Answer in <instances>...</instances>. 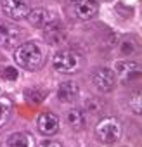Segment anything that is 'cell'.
<instances>
[{
    "label": "cell",
    "mask_w": 142,
    "mask_h": 147,
    "mask_svg": "<svg viewBox=\"0 0 142 147\" xmlns=\"http://www.w3.org/2000/svg\"><path fill=\"white\" fill-rule=\"evenodd\" d=\"M14 59L21 67H24L28 71H37L43 64V54H42L40 47L37 43H31V42H26V43L19 45L16 49Z\"/></svg>",
    "instance_id": "6da1fadb"
},
{
    "label": "cell",
    "mask_w": 142,
    "mask_h": 147,
    "mask_svg": "<svg viewBox=\"0 0 142 147\" xmlns=\"http://www.w3.org/2000/svg\"><path fill=\"white\" fill-rule=\"evenodd\" d=\"M95 135L101 142L113 144L121 137V123L113 116L102 118L95 126Z\"/></svg>",
    "instance_id": "7a4b0ae2"
},
{
    "label": "cell",
    "mask_w": 142,
    "mask_h": 147,
    "mask_svg": "<svg viewBox=\"0 0 142 147\" xmlns=\"http://www.w3.org/2000/svg\"><path fill=\"white\" fill-rule=\"evenodd\" d=\"M52 62L59 73H75L82 66V57L73 50H61L54 55Z\"/></svg>",
    "instance_id": "3957f363"
},
{
    "label": "cell",
    "mask_w": 142,
    "mask_h": 147,
    "mask_svg": "<svg viewBox=\"0 0 142 147\" xmlns=\"http://www.w3.org/2000/svg\"><path fill=\"white\" fill-rule=\"evenodd\" d=\"M92 83H94V88L97 92H101V94L111 92L114 88V85H116V75H114L113 69L101 67L92 75Z\"/></svg>",
    "instance_id": "277c9868"
},
{
    "label": "cell",
    "mask_w": 142,
    "mask_h": 147,
    "mask_svg": "<svg viewBox=\"0 0 142 147\" xmlns=\"http://www.w3.org/2000/svg\"><path fill=\"white\" fill-rule=\"evenodd\" d=\"M2 11L5 12L7 18L19 21V19H24L31 9L28 0H2Z\"/></svg>",
    "instance_id": "5b68a950"
},
{
    "label": "cell",
    "mask_w": 142,
    "mask_h": 147,
    "mask_svg": "<svg viewBox=\"0 0 142 147\" xmlns=\"http://www.w3.org/2000/svg\"><path fill=\"white\" fill-rule=\"evenodd\" d=\"M19 40H21V31L18 26L5 23V21H0V47L12 49L19 45Z\"/></svg>",
    "instance_id": "8992f818"
},
{
    "label": "cell",
    "mask_w": 142,
    "mask_h": 147,
    "mask_svg": "<svg viewBox=\"0 0 142 147\" xmlns=\"http://www.w3.org/2000/svg\"><path fill=\"white\" fill-rule=\"evenodd\" d=\"M26 18H28V21H30L33 26H37V28H50V26L54 24V21H55L54 14H52L49 9H42V7L30 11Z\"/></svg>",
    "instance_id": "52a82bcc"
},
{
    "label": "cell",
    "mask_w": 142,
    "mask_h": 147,
    "mask_svg": "<svg viewBox=\"0 0 142 147\" xmlns=\"http://www.w3.org/2000/svg\"><path fill=\"white\" fill-rule=\"evenodd\" d=\"M37 128L43 135H54L59 130V118L52 113H43L37 119Z\"/></svg>",
    "instance_id": "ba28073f"
},
{
    "label": "cell",
    "mask_w": 142,
    "mask_h": 147,
    "mask_svg": "<svg viewBox=\"0 0 142 147\" xmlns=\"http://www.w3.org/2000/svg\"><path fill=\"white\" fill-rule=\"evenodd\" d=\"M114 75H118L120 80H123V82H132L133 78H139L140 66L137 62H132V61L116 62V73H114Z\"/></svg>",
    "instance_id": "9c48e42d"
},
{
    "label": "cell",
    "mask_w": 142,
    "mask_h": 147,
    "mask_svg": "<svg viewBox=\"0 0 142 147\" xmlns=\"http://www.w3.org/2000/svg\"><path fill=\"white\" fill-rule=\"evenodd\" d=\"M97 9H99V5H97L95 0H80V2L75 4L73 12L78 19L85 21V19H92L97 14Z\"/></svg>",
    "instance_id": "30bf717a"
},
{
    "label": "cell",
    "mask_w": 142,
    "mask_h": 147,
    "mask_svg": "<svg viewBox=\"0 0 142 147\" xmlns=\"http://www.w3.org/2000/svg\"><path fill=\"white\" fill-rule=\"evenodd\" d=\"M78 94H80V88L73 82H64L57 88V97L62 102H75L78 99Z\"/></svg>",
    "instance_id": "8fae6325"
},
{
    "label": "cell",
    "mask_w": 142,
    "mask_h": 147,
    "mask_svg": "<svg viewBox=\"0 0 142 147\" xmlns=\"http://www.w3.org/2000/svg\"><path fill=\"white\" fill-rule=\"evenodd\" d=\"M9 147H35V140L26 131H16L7 138Z\"/></svg>",
    "instance_id": "7c38bea8"
},
{
    "label": "cell",
    "mask_w": 142,
    "mask_h": 147,
    "mask_svg": "<svg viewBox=\"0 0 142 147\" xmlns=\"http://www.w3.org/2000/svg\"><path fill=\"white\" fill-rule=\"evenodd\" d=\"M66 119H68V125H69L71 128H76V130L82 128L83 123H85V116H83V113L78 111V109H71V111H68Z\"/></svg>",
    "instance_id": "4fadbf2b"
},
{
    "label": "cell",
    "mask_w": 142,
    "mask_h": 147,
    "mask_svg": "<svg viewBox=\"0 0 142 147\" xmlns=\"http://www.w3.org/2000/svg\"><path fill=\"white\" fill-rule=\"evenodd\" d=\"M11 100L9 99H0V126H4L11 116Z\"/></svg>",
    "instance_id": "5bb4252c"
},
{
    "label": "cell",
    "mask_w": 142,
    "mask_h": 147,
    "mask_svg": "<svg viewBox=\"0 0 142 147\" xmlns=\"http://www.w3.org/2000/svg\"><path fill=\"white\" fill-rule=\"evenodd\" d=\"M26 97H28V100L30 102H35V104H38V102H42L45 97H47V92L45 90H42V88H28L26 90Z\"/></svg>",
    "instance_id": "9a60e30c"
},
{
    "label": "cell",
    "mask_w": 142,
    "mask_h": 147,
    "mask_svg": "<svg viewBox=\"0 0 142 147\" xmlns=\"http://www.w3.org/2000/svg\"><path fill=\"white\" fill-rule=\"evenodd\" d=\"M85 107L92 113V114H97V113H101L102 111V107H104V102L101 100V99H95V97H90V99H87L85 100Z\"/></svg>",
    "instance_id": "2e32d148"
},
{
    "label": "cell",
    "mask_w": 142,
    "mask_h": 147,
    "mask_svg": "<svg viewBox=\"0 0 142 147\" xmlns=\"http://www.w3.org/2000/svg\"><path fill=\"white\" fill-rule=\"evenodd\" d=\"M18 76H19V73H18V69L12 67V66H7V67H4V71H2V78H5V80L14 82V80H18Z\"/></svg>",
    "instance_id": "e0dca14e"
},
{
    "label": "cell",
    "mask_w": 142,
    "mask_h": 147,
    "mask_svg": "<svg viewBox=\"0 0 142 147\" xmlns=\"http://www.w3.org/2000/svg\"><path fill=\"white\" fill-rule=\"evenodd\" d=\"M47 38L50 40V43H62V40H64V31H62V30H57V31L54 33L52 30H49Z\"/></svg>",
    "instance_id": "ac0fdd59"
},
{
    "label": "cell",
    "mask_w": 142,
    "mask_h": 147,
    "mask_svg": "<svg viewBox=\"0 0 142 147\" xmlns=\"http://www.w3.org/2000/svg\"><path fill=\"white\" fill-rule=\"evenodd\" d=\"M130 106H132L133 113H137V114L140 113V109H142V107H140V94H139V92H137V94L133 95V100L130 102Z\"/></svg>",
    "instance_id": "d6986e66"
},
{
    "label": "cell",
    "mask_w": 142,
    "mask_h": 147,
    "mask_svg": "<svg viewBox=\"0 0 142 147\" xmlns=\"http://www.w3.org/2000/svg\"><path fill=\"white\" fill-rule=\"evenodd\" d=\"M40 147H62L59 142H43Z\"/></svg>",
    "instance_id": "ffe728a7"
},
{
    "label": "cell",
    "mask_w": 142,
    "mask_h": 147,
    "mask_svg": "<svg viewBox=\"0 0 142 147\" xmlns=\"http://www.w3.org/2000/svg\"><path fill=\"white\" fill-rule=\"evenodd\" d=\"M68 2H71V4H76V2H80V0H68Z\"/></svg>",
    "instance_id": "44dd1931"
},
{
    "label": "cell",
    "mask_w": 142,
    "mask_h": 147,
    "mask_svg": "<svg viewBox=\"0 0 142 147\" xmlns=\"http://www.w3.org/2000/svg\"><path fill=\"white\" fill-rule=\"evenodd\" d=\"M106 2H108V0H106Z\"/></svg>",
    "instance_id": "7402d4cb"
}]
</instances>
